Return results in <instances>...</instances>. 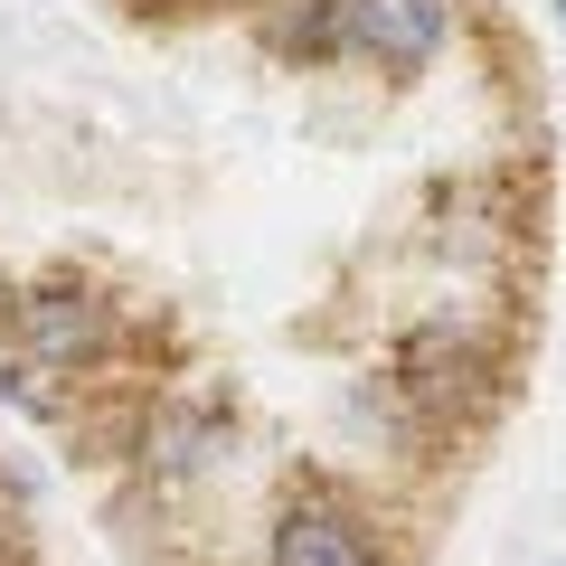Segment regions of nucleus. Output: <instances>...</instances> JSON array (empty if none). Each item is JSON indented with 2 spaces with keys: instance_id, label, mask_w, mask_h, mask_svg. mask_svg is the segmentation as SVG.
I'll list each match as a JSON object with an SVG mask.
<instances>
[{
  "instance_id": "obj_1",
  "label": "nucleus",
  "mask_w": 566,
  "mask_h": 566,
  "mask_svg": "<svg viewBox=\"0 0 566 566\" xmlns=\"http://www.w3.org/2000/svg\"><path fill=\"white\" fill-rule=\"evenodd\" d=\"M10 331H20V359L39 368V378H95V368H114L123 349V312L104 303L95 283H29L20 312H10Z\"/></svg>"
},
{
  "instance_id": "obj_2",
  "label": "nucleus",
  "mask_w": 566,
  "mask_h": 566,
  "mask_svg": "<svg viewBox=\"0 0 566 566\" xmlns=\"http://www.w3.org/2000/svg\"><path fill=\"white\" fill-rule=\"evenodd\" d=\"M349 57L387 66V76H424L453 48V0H340Z\"/></svg>"
},
{
  "instance_id": "obj_3",
  "label": "nucleus",
  "mask_w": 566,
  "mask_h": 566,
  "mask_svg": "<svg viewBox=\"0 0 566 566\" xmlns=\"http://www.w3.org/2000/svg\"><path fill=\"white\" fill-rule=\"evenodd\" d=\"M264 566H387V547L349 501L303 491V501H283L274 528H264Z\"/></svg>"
},
{
  "instance_id": "obj_4",
  "label": "nucleus",
  "mask_w": 566,
  "mask_h": 566,
  "mask_svg": "<svg viewBox=\"0 0 566 566\" xmlns=\"http://www.w3.org/2000/svg\"><path fill=\"white\" fill-rule=\"evenodd\" d=\"M397 378L416 387V397L453 406V397H463V387H482V349H472V340H463V331H453V322H424L416 340L397 349Z\"/></svg>"
},
{
  "instance_id": "obj_5",
  "label": "nucleus",
  "mask_w": 566,
  "mask_h": 566,
  "mask_svg": "<svg viewBox=\"0 0 566 566\" xmlns=\"http://www.w3.org/2000/svg\"><path fill=\"white\" fill-rule=\"evenodd\" d=\"M218 453H227L218 416H151L142 424V472H151V482H189V472H208Z\"/></svg>"
},
{
  "instance_id": "obj_6",
  "label": "nucleus",
  "mask_w": 566,
  "mask_h": 566,
  "mask_svg": "<svg viewBox=\"0 0 566 566\" xmlns=\"http://www.w3.org/2000/svg\"><path fill=\"white\" fill-rule=\"evenodd\" d=\"M264 39H274L283 57H349V20H340V0H303V10H274V20H264Z\"/></svg>"
},
{
  "instance_id": "obj_7",
  "label": "nucleus",
  "mask_w": 566,
  "mask_h": 566,
  "mask_svg": "<svg viewBox=\"0 0 566 566\" xmlns=\"http://www.w3.org/2000/svg\"><path fill=\"white\" fill-rule=\"evenodd\" d=\"M151 10H255V0H151Z\"/></svg>"
},
{
  "instance_id": "obj_8",
  "label": "nucleus",
  "mask_w": 566,
  "mask_h": 566,
  "mask_svg": "<svg viewBox=\"0 0 566 566\" xmlns=\"http://www.w3.org/2000/svg\"><path fill=\"white\" fill-rule=\"evenodd\" d=\"M0 312H20V293H10V283H0Z\"/></svg>"
},
{
  "instance_id": "obj_9",
  "label": "nucleus",
  "mask_w": 566,
  "mask_h": 566,
  "mask_svg": "<svg viewBox=\"0 0 566 566\" xmlns=\"http://www.w3.org/2000/svg\"><path fill=\"white\" fill-rule=\"evenodd\" d=\"M557 20H566V0H557Z\"/></svg>"
},
{
  "instance_id": "obj_10",
  "label": "nucleus",
  "mask_w": 566,
  "mask_h": 566,
  "mask_svg": "<svg viewBox=\"0 0 566 566\" xmlns=\"http://www.w3.org/2000/svg\"><path fill=\"white\" fill-rule=\"evenodd\" d=\"M557 566H566V557H557Z\"/></svg>"
}]
</instances>
